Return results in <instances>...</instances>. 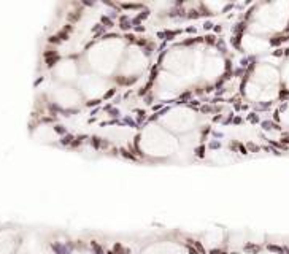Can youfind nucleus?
Wrapping results in <instances>:
<instances>
[{"label":"nucleus","mask_w":289,"mask_h":254,"mask_svg":"<svg viewBox=\"0 0 289 254\" xmlns=\"http://www.w3.org/2000/svg\"><path fill=\"white\" fill-rule=\"evenodd\" d=\"M205 38H206V43H210V45H214V41H216V37L214 35H208Z\"/></svg>","instance_id":"f257e3e1"},{"label":"nucleus","mask_w":289,"mask_h":254,"mask_svg":"<svg viewBox=\"0 0 289 254\" xmlns=\"http://www.w3.org/2000/svg\"><path fill=\"white\" fill-rule=\"evenodd\" d=\"M203 151H205V148H203V146H200V148L195 149V154H197L199 157H203Z\"/></svg>","instance_id":"f03ea898"},{"label":"nucleus","mask_w":289,"mask_h":254,"mask_svg":"<svg viewBox=\"0 0 289 254\" xmlns=\"http://www.w3.org/2000/svg\"><path fill=\"white\" fill-rule=\"evenodd\" d=\"M102 22L103 24H107V27H113V22H111L108 18H102Z\"/></svg>","instance_id":"7ed1b4c3"},{"label":"nucleus","mask_w":289,"mask_h":254,"mask_svg":"<svg viewBox=\"0 0 289 254\" xmlns=\"http://www.w3.org/2000/svg\"><path fill=\"white\" fill-rule=\"evenodd\" d=\"M114 94H116V89H111V91H108L107 94H105V99H110V97H113Z\"/></svg>","instance_id":"20e7f679"},{"label":"nucleus","mask_w":289,"mask_h":254,"mask_svg":"<svg viewBox=\"0 0 289 254\" xmlns=\"http://www.w3.org/2000/svg\"><path fill=\"white\" fill-rule=\"evenodd\" d=\"M194 246H195V248H197V251H200V253H202V254L205 253V251H203V248H202V245H200V243H199V241H194Z\"/></svg>","instance_id":"39448f33"},{"label":"nucleus","mask_w":289,"mask_h":254,"mask_svg":"<svg viewBox=\"0 0 289 254\" xmlns=\"http://www.w3.org/2000/svg\"><path fill=\"white\" fill-rule=\"evenodd\" d=\"M219 146H221L219 141H211V143H210V148H214V149H216V148H219Z\"/></svg>","instance_id":"423d86ee"},{"label":"nucleus","mask_w":289,"mask_h":254,"mask_svg":"<svg viewBox=\"0 0 289 254\" xmlns=\"http://www.w3.org/2000/svg\"><path fill=\"white\" fill-rule=\"evenodd\" d=\"M203 27H205L206 30H210V29H211V27H213V24L210 22V21H206V22H205V26H203Z\"/></svg>","instance_id":"0eeeda50"},{"label":"nucleus","mask_w":289,"mask_h":254,"mask_svg":"<svg viewBox=\"0 0 289 254\" xmlns=\"http://www.w3.org/2000/svg\"><path fill=\"white\" fill-rule=\"evenodd\" d=\"M210 254H219V249H211V251H210Z\"/></svg>","instance_id":"6e6552de"},{"label":"nucleus","mask_w":289,"mask_h":254,"mask_svg":"<svg viewBox=\"0 0 289 254\" xmlns=\"http://www.w3.org/2000/svg\"><path fill=\"white\" fill-rule=\"evenodd\" d=\"M107 254H114V251H108V253H107Z\"/></svg>","instance_id":"1a4fd4ad"}]
</instances>
